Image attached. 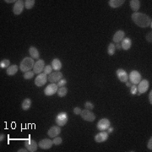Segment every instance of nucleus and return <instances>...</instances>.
<instances>
[{
  "mask_svg": "<svg viewBox=\"0 0 152 152\" xmlns=\"http://www.w3.org/2000/svg\"><path fill=\"white\" fill-rule=\"evenodd\" d=\"M132 20L134 22V24H136L138 26L141 27V28H145L148 26L152 27L151 25V18L143 13H139V12H134L131 15Z\"/></svg>",
  "mask_w": 152,
  "mask_h": 152,
  "instance_id": "1",
  "label": "nucleus"
},
{
  "mask_svg": "<svg viewBox=\"0 0 152 152\" xmlns=\"http://www.w3.org/2000/svg\"><path fill=\"white\" fill-rule=\"evenodd\" d=\"M35 64V61L32 57H25L19 64V69L21 70V72L23 73H26L28 71H30L31 69H33Z\"/></svg>",
  "mask_w": 152,
  "mask_h": 152,
  "instance_id": "2",
  "label": "nucleus"
},
{
  "mask_svg": "<svg viewBox=\"0 0 152 152\" xmlns=\"http://www.w3.org/2000/svg\"><path fill=\"white\" fill-rule=\"evenodd\" d=\"M68 120H69L68 114L66 113H64V112L59 113L57 115L56 119H55L57 125H58L59 127L64 126V125L68 123Z\"/></svg>",
  "mask_w": 152,
  "mask_h": 152,
  "instance_id": "3",
  "label": "nucleus"
},
{
  "mask_svg": "<svg viewBox=\"0 0 152 152\" xmlns=\"http://www.w3.org/2000/svg\"><path fill=\"white\" fill-rule=\"evenodd\" d=\"M111 126V123L110 120L107 118H101V120H99V122L97 123L96 128L98 130L100 131H105L107 130L109 127Z\"/></svg>",
  "mask_w": 152,
  "mask_h": 152,
  "instance_id": "4",
  "label": "nucleus"
},
{
  "mask_svg": "<svg viewBox=\"0 0 152 152\" xmlns=\"http://www.w3.org/2000/svg\"><path fill=\"white\" fill-rule=\"evenodd\" d=\"M25 146L30 152H35L37 150L38 144L32 139L29 138L28 139L25 140Z\"/></svg>",
  "mask_w": 152,
  "mask_h": 152,
  "instance_id": "5",
  "label": "nucleus"
},
{
  "mask_svg": "<svg viewBox=\"0 0 152 152\" xmlns=\"http://www.w3.org/2000/svg\"><path fill=\"white\" fill-rule=\"evenodd\" d=\"M80 115H81V117L85 121H87V122H93V121H95V115L91 110H87V109L82 110Z\"/></svg>",
  "mask_w": 152,
  "mask_h": 152,
  "instance_id": "6",
  "label": "nucleus"
},
{
  "mask_svg": "<svg viewBox=\"0 0 152 152\" xmlns=\"http://www.w3.org/2000/svg\"><path fill=\"white\" fill-rule=\"evenodd\" d=\"M149 86H150V84L147 79H141L137 86L139 93H140V94L145 93L149 90Z\"/></svg>",
  "mask_w": 152,
  "mask_h": 152,
  "instance_id": "7",
  "label": "nucleus"
},
{
  "mask_svg": "<svg viewBox=\"0 0 152 152\" xmlns=\"http://www.w3.org/2000/svg\"><path fill=\"white\" fill-rule=\"evenodd\" d=\"M25 7V1L22 0H17L13 7V12L15 15H19L24 9Z\"/></svg>",
  "mask_w": 152,
  "mask_h": 152,
  "instance_id": "8",
  "label": "nucleus"
},
{
  "mask_svg": "<svg viewBox=\"0 0 152 152\" xmlns=\"http://www.w3.org/2000/svg\"><path fill=\"white\" fill-rule=\"evenodd\" d=\"M57 90H58V87H57V85L54 84V83H51L50 85H48L45 88V90H44V94L46 95H47V96H51V95L56 94Z\"/></svg>",
  "mask_w": 152,
  "mask_h": 152,
  "instance_id": "9",
  "label": "nucleus"
},
{
  "mask_svg": "<svg viewBox=\"0 0 152 152\" xmlns=\"http://www.w3.org/2000/svg\"><path fill=\"white\" fill-rule=\"evenodd\" d=\"M129 79H130V82L133 83V85H138L141 80V75L139 74V71L133 70L130 72V74L129 75Z\"/></svg>",
  "mask_w": 152,
  "mask_h": 152,
  "instance_id": "10",
  "label": "nucleus"
},
{
  "mask_svg": "<svg viewBox=\"0 0 152 152\" xmlns=\"http://www.w3.org/2000/svg\"><path fill=\"white\" fill-rule=\"evenodd\" d=\"M45 62L44 60L42 59H39L38 61H37L34 64V67H33V71L35 74H37L40 75L42 73V71L44 70V68H45Z\"/></svg>",
  "mask_w": 152,
  "mask_h": 152,
  "instance_id": "11",
  "label": "nucleus"
},
{
  "mask_svg": "<svg viewBox=\"0 0 152 152\" xmlns=\"http://www.w3.org/2000/svg\"><path fill=\"white\" fill-rule=\"evenodd\" d=\"M48 80V77L47 75H45L44 73H41L40 75H38V76H37L36 79H35V84L38 87H41L42 85H44L47 81Z\"/></svg>",
  "mask_w": 152,
  "mask_h": 152,
  "instance_id": "12",
  "label": "nucleus"
},
{
  "mask_svg": "<svg viewBox=\"0 0 152 152\" xmlns=\"http://www.w3.org/2000/svg\"><path fill=\"white\" fill-rule=\"evenodd\" d=\"M63 79V74L60 71H55L51 73L48 76V80L50 83H57L60 79Z\"/></svg>",
  "mask_w": 152,
  "mask_h": 152,
  "instance_id": "13",
  "label": "nucleus"
},
{
  "mask_svg": "<svg viewBox=\"0 0 152 152\" xmlns=\"http://www.w3.org/2000/svg\"><path fill=\"white\" fill-rule=\"evenodd\" d=\"M53 145V140H51L49 139H44L38 143V146L42 150H48V149L52 148Z\"/></svg>",
  "mask_w": 152,
  "mask_h": 152,
  "instance_id": "14",
  "label": "nucleus"
},
{
  "mask_svg": "<svg viewBox=\"0 0 152 152\" xmlns=\"http://www.w3.org/2000/svg\"><path fill=\"white\" fill-rule=\"evenodd\" d=\"M116 75L117 77L118 78V79L121 81V82H127L128 79H129V75L128 73L123 69H118L116 72Z\"/></svg>",
  "mask_w": 152,
  "mask_h": 152,
  "instance_id": "15",
  "label": "nucleus"
},
{
  "mask_svg": "<svg viewBox=\"0 0 152 152\" xmlns=\"http://www.w3.org/2000/svg\"><path fill=\"white\" fill-rule=\"evenodd\" d=\"M109 134L106 131H101L99 133H97L95 136V141L97 143H102L105 142L106 140H107Z\"/></svg>",
  "mask_w": 152,
  "mask_h": 152,
  "instance_id": "16",
  "label": "nucleus"
},
{
  "mask_svg": "<svg viewBox=\"0 0 152 152\" xmlns=\"http://www.w3.org/2000/svg\"><path fill=\"white\" fill-rule=\"evenodd\" d=\"M124 37H125V32L123 31H122V30H119L114 34L113 41L115 43H120L123 40Z\"/></svg>",
  "mask_w": 152,
  "mask_h": 152,
  "instance_id": "17",
  "label": "nucleus"
},
{
  "mask_svg": "<svg viewBox=\"0 0 152 152\" xmlns=\"http://www.w3.org/2000/svg\"><path fill=\"white\" fill-rule=\"evenodd\" d=\"M61 133V129L60 127L57 125V126H53L51 127V129L48 130L47 132V134L50 138H55L57 137V135H59Z\"/></svg>",
  "mask_w": 152,
  "mask_h": 152,
  "instance_id": "18",
  "label": "nucleus"
},
{
  "mask_svg": "<svg viewBox=\"0 0 152 152\" xmlns=\"http://www.w3.org/2000/svg\"><path fill=\"white\" fill-rule=\"evenodd\" d=\"M121 47H122V49L123 50H129L131 46H132V41L131 39L129 37H124L123 40L121 41Z\"/></svg>",
  "mask_w": 152,
  "mask_h": 152,
  "instance_id": "19",
  "label": "nucleus"
},
{
  "mask_svg": "<svg viewBox=\"0 0 152 152\" xmlns=\"http://www.w3.org/2000/svg\"><path fill=\"white\" fill-rule=\"evenodd\" d=\"M18 70H19L18 66L15 65V64H14V65H10L9 68H7V69H6V73H7L8 75L13 76L15 75L18 72Z\"/></svg>",
  "mask_w": 152,
  "mask_h": 152,
  "instance_id": "20",
  "label": "nucleus"
},
{
  "mask_svg": "<svg viewBox=\"0 0 152 152\" xmlns=\"http://www.w3.org/2000/svg\"><path fill=\"white\" fill-rule=\"evenodd\" d=\"M124 3H125V0H109L108 1L109 6L113 8V9H116V8H118V7L122 6Z\"/></svg>",
  "mask_w": 152,
  "mask_h": 152,
  "instance_id": "21",
  "label": "nucleus"
},
{
  "mask_svg": "<svg viewBox=\"0 0 152 152\" xmlns=\"http://www.w3.org/2000/svg\"><path fill=\"white\" fill-rule=\"evenodd\" d=\"M52 68L55 71H59L62 69V63L58 58H54L52 61Z\"/></svg>",
  "mask_w": 152,
  "mask_h": 152,
  "instance_id": "22",
  "label": "nucleus"
},
{
  "mask_svg": "<svg viewBox=\"0 0 152 152\" xmlns=\"http://www.w3.org/2000/svg\"><path fill=\"white\" fill-rule=\"evenodd\" d=\"M129 4H130V8L134 12H137L140 8V1L139 0H131Z\"/></svg>",
  "mask_w": 152,
  "mask_h": 152,
  "instance_id": "23",
  "label": "nucleus"
},
{
  "mask_svg": "<svg viewBox=\"0 0 152 152\" xmlns=\"http://www.w3.org/2000/svg\"><path fill=\"white\" fill-rule=\"evenodd\" d=\"M21 107H22V109H23L24 111L29 110V109L31 108V100L30 98H25V99L23 101Z\"/></svg>",
  "mask_w": 152,
  "mask_h": 152,
  "instance_id": "24",
  "label": "nucleus"
},
{
  "mask_svg": "<svg viewBox=\"0 0 152 152\" xmlns=\"http://www.w3.org/2000/svg\"><path fill=\"white\" fill-rule=\"evenodd\" d=\"M29 53H30V55L31 56V57H32L33 59H34V58L38 59L39 57H40V53H39L38 50L35 47H31L29 48Z\"/></svg>",
  "mask_w": 152,
  "mask_h": 152,
  "instance_id": "25",
  "label": "nucleus"
},
{
  "mask_svg": "<svg viewBox=\"0 0 152 152\" xmlns=\"http://www.w3.org/2000/svg\"><path fill=\"white\" fill-rule=\"evenodd\" d=\"M68 93V89L64 86L63 87H59V89L57 90V94L59 97H64Z\"/></svg>",
  "mask_w": 152,
  "mask_h": 152,
  "instance_id": "26",
  "label": "nucleus"
},
{
  "mask_svg": "<svg viewBox=\"0 0 152 152\" xmlns=\"http://www.w3.org/2000/svg\"><path fill=\"white\" fill-rule=\"evenodd\" d=\"M116 52V47H115V44L114 43H110L108 45V47H107V53L110 55V56H113L114 55Z\"/></svg>",
  "mask_w": 152,
  "mask_h": 152,
  "instance_id": "27",
  "label": "nucleus"
},
{
  "mask_svg": "<svg viewBox=\"0 0 152 152\" xmlns=\"http://www.w3.org/2000/svg\"><path fill=\"white\" fill-rule=\"evenodd\" d=\"M35 0H25V8L27 9H31L35 5Z\"/></svg>",
  "mask_w": 152,
  "mask_h": 152,
  "instance_id": "28",
  "label": "nucleus"
},
{
  "mask_svg": "<svg viewBox=\"0 0 152 152\" xmlns=\"http://www.w3.org/2000/svg\"><path fill=\"white\" fill-rule=\"evenodd\" d=\"M10 66V61L9 59H3L0 62V68L1 69H7Z\"/></svg>",
  "mask_w": 152,
  "mask_h": 152,
  "instance_id": "29",
  "label": "nucleus"
},
{
  "mask_svg": "<svg viewBox=\"0 0 152 152\" xmlns=\"http://www.w3.org/2000/svg\"><path fill=\"white\" fill-rule=\"evenodd\" d=\"M43 73L47 75H50L51 73H53V68H52V65H46L45 68H44V70H43Z\"/></svg>",
  "mask_w": 152,
  "mask_h": 152,
  "instance_id": "30",
  "label": "nucleus"
},
{
  "mask_svg": "<svg viewBox=\"0 0 152 152\" xmlns=\"http://www.w3.org/2000/svg\"><path fill=\"white\" fill-rule=\"evenodd\" d=\"M35 75V73H34V71H28V72H26V73H24V78L25 79H32L33 77Z\"/></svg>",
  "mask_w": 152,
  "mask_h": 152,
  "instance_id": "31",
  "label": "nucleus"
},
{
  "mask_svg": "<svg viewBox=\"0 0 152 152\" xmlns=\"http://www.w3.org/2000/svg\"><path fill=\"white\" fill-rule=\"evenodd\" d=\"M94 107H94L93 103H91V101H86L85 103V108L87 110H92V109H94Z\"/></svg>",
  "mask_w": 152,
  "mask_h": 152,
  "instance_id": "32",
  "label": "nucleus"
},
{
  "mask_svg": "<svg viewBox=\"0 0 152 152\" xmlns=\"http://www.w3.org/2000/svg\"><path fill=\"white\" fill-rule=\"evenodd\" d=\"M62 141H63V139L60 137H55L53 140V145H59L60 144H62Z\"/></svg>",
  "mask_w": 152,
  "mask_h": 152,
  "instance_id": "33",
  "label": "nucleus"
},
{
  "mask_svg": "<svg viewBox=\"0 0 152 152\" xmlns=\"http://www.w3.org/2000/svg\"><path fill=\"white\" fill-rule=\"evenodd\" d=\"M66 84H67V80H66L65 79H60V80L57 82V87H63V86H64Z\"/></svg>",
  "mask_w": 152,
  "mask_h": 152,
  "instance_id": "34",
  "label": "nucleus"
},
{
  "mask_svg": "<svg viewBox=\"0 0 152 152\" xmlns=\"http://www.w3.org/2000/svg\"><path fill=\"white\" fill-rule=\"evenodd\" d=\"M137 91H138V89H137V85H133L131 86V90H130V93L132 95H135L137 94Z\"/></svg>",
  "mask_w": 152,
  "mask_h": 152,
  "instance_id": "35",
  "label": "nucleus"
},
{
  "mask_svg": "<svg viewBox=\"0 0 152 152\" xmlns=\"http://www.w3.org/2000/svg\"><path fill=\"white\" fill-rule=\"evenodd\" d=\"M145 38H146V40H147V41H148V42H151V43L152 42V32L151 31H150V32H148V33H147V35H146Z\"/></svg>",
  "mask_w": 152,
  "mask_h": 152,
  "instance_id": "36",
  "label": "nucleus"
},
{
  "mask_svg": "<svg viewBox=\"0 0 152 152\" xmlns=\"http://www.w3.org/2000/svg\"><path fill=\"white\" fill-rule=\"evenodd\" d=\"M147 148L150 150V151H152V137H151V139H149L148 141V144H147Z\"/></svg>",
  "mask_w": 152,
  "mask_h": 152,
  "instance_id": "37",
  "label": "nucleus"
},
{
  "mask_svg": "<svg viewBox=\"0 0 152 152\" xmlns=\"http://www.w3.org/2000/svg\"><path fill=\"white\" fill-rule=\"evenodd\" d=\"M81 112H82V110H81L79 107H75V108H74V113L76 114V115L80 114L81 113Z\"/></svg>",
  "mask_w": 152,
  "mask_h": 152,
  "instance_id": "38",
  "label": "nucleus"
},
{
  "mask_svg": "<svg viewBox=\"0 0 152 152\" xmlns=\"http://www.w3.org/2000/svg\"><path fill=\"white\" fill-rule=\"evenodd\" d=\"M115 47H116V49H117V50H121L122 49V47H121L120 43H116Z\"/></svg>",
  "mask_w": 152,
  "mask_h": 152,
  "instance_id": "39",
  "label": "nucleus"
},
{
  "mask_svg": "<svg viewBox=\"0 0 152 152\" xmlns=\"http://www.w3.org/2000/svg\"><path fill=\"white\" fill-rule=\"evenodd\" d=\"M149 101H150V103H151V105L152 104V91H151V92H150V94H149Z\"/></svg>",
  "mask_w": 152,
  "mask_h": 152,
  "instance_id": "40",
  "label": "nucleus"
},
{
  "mask_svg": "<svg viewBox=\"0 0 152 152\" xmlns=\"http://www.w3.org/2000/svg\"><path fill=\"white\" fill-rule=\"evenodd\" d=\"M107 133H112V132L113 131V128H112V127L110 126V127H109V128H108V129H107Z\"/></svg>",
  "mask_w": 152,
  "mask_h": 152,
  "instance_id": "41",
  "label": "nucleus"
},
{
  "mask_svg": "<svg viewBox=\"0 0 152 152\" xmlns=\"http://www.w3.org/2000/svg\"><path fill=\"white\" fill-rule=\"evenodd\" d=\"M4 137H5V135H4V134H3V133H1V134H0V141H1V142H2V140H3Z\"/></svg>",
  "mask_w": 152,
  "mask_h": 152,
  "instance_id": "42",
  "label": "nucleus"
},
{
  "mask_svg": "<svg viewBox=\"0 0 152 152\" xmlns=\"http://www.w3.org/2000/svg\"><path fill=\"white\" fill-rule=\"evenodd\" d=\"M17 151L18 152H27L28 151V150H27V149H26V150H25V149H19V151Z\"/></svg>",
  "mask_w": 152,
  "mask_h": 152,
  "instance_id": "43",
  "label": "nucleus"
},
{
  "mask_svg": "<svg viewBox=\"0 0 152 152\" xmlns=\"http://www.w3.org/2000/svg\"><path fill=\"white\" fill-rule=\"evenodd\" d=\"M4 2H6V3H13V2H16V1H15V0H13V1H11V0H5Z\"/></svg>",
  "mask_w": 152,
  "mask_h": 152,
  "instance_id": "44",
  "label": "nucleus"
},
{
  "mask_svg": "<svg viewBox=\"0 0 152 152\" xmlns=\"http://www.w3.org/2000/svg\"><path fill=\"white\" fill-rule=\"evenodd\" d=\"M126 85H127L128 87H130V85H130V83H128V82H126Z\"/></svg>",
  "mask_w": 152,
  "mask_h": 152,
  "instance_id": "45",
  "label": "nucleus"
}]
</instances>
